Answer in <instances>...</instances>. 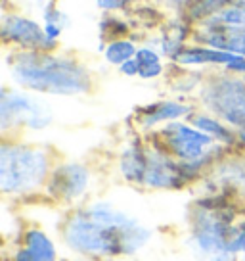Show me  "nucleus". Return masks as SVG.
I'll use <instances>...</instances> for the list:
<instances>
[{
	"label": "nucleus",
	"instance_id": "cd10ccee",
	"mask_svg": "<svg viewBox=\"0 0 245 261\" xmlns=\"http://www.w3.org/2000/svg\"><path fill=\"white\" fill-rule=\"evenodd\" d=\"M243 79H245V77H243Z\"/></svg>",
	"mask_w": 245,
	"mask_h": 261
},
{
	"label": "nucleus",
	"instance_id": "b1692460",
	"mask_svg": "<svg viewBox=\"0 0 245 261\" xmlns=\"http://www.w3.org/2000/svg\"><path fill=\"white\" fill-rule=\"evenodd\" d=\"M129 0H98V6L104 10H119L127 4Z\"/></svg>",
	"mask_w": 245,
	"mask_h": 261
},
{
	"label": "nucleus",
	"instance_id": "423d86ee",
	"mask_svg": "<svg viewBox=\"0 0 245 261\" xmlns=\"http://www.w3.org/2000/svg\"><path fill=\"white\" fill-rule=\"evenodd\" d=\"M201 102L221 121L245 130V79L212 77L201 89Z\"/></svg>",
	"mask_w": 245,
	"mask_h": 261
},
{
	"label": "nucleus",
	"instance_id": "bb28decb",
	"mask_svg": "<svg viewBox=\"0 0 245 261\" xmlns=\"http://www.w3.org/2000/svg\"><path fill=\"white\" fill-rule=\"evenodd\" d=\"M237 137H239V140L245 144V130H239V135H237Z\"/></svg>",
	"mask_w": 245,
	"mask_h": 261
},
{
	"label": "nucleus",
	"instance_id": "6ab92c4d",
	"mask_svg": "<svg viewBox=\"0 0 245 261\" xmlns=\"http://www.w3.org/2000/svg\"><path fill=\"white\" fill-rule=\"evenodd\" d=\"M219 179L245 196V160H236V162H230L224 167H221Z\"/></svg>",
	"mask_w": 245,
	"mask_h": 261
},
{
	"label": "nucleus",
	"instance_id": "aec40b11",
	"mask_svg": "<svg viewBox=\"0 0 245 261\" xmlns=\"http://www.w3.org/2000/svg\"><path fill=\"white\" fill-rule=\"evenodd\" d=\"M136 52H138V48L131 41L119 39V41H113L107 44L106 50H104V56H106V60L109 64L122 65L125 62H129V60H132V58L136 56Z\"/></svg>",
	"mask_w": 245,
	"mask_h": 261
},
{
	"label": "nucleus",
	"instance_id": "ddd939ff",
	"mask_svg": "<svg viewBox=\"0 0 245 261\" xmlns=\"http://www.w3.org/2000/svg\"><path fill=\"white\" fill-rule=\"evenodd\" d=\"M237 60H241V56L211 46H184L174 58V62L180 65H230Z\"/></svg>",
	"mask_w": 245,
	"mask_h": 261
},
{
	"label": "nucleus",
	"instance_id": "9d476101",
	"mask_svg": "<svg viewBox=\"0 0 245 261\" xmlns=\"http://www.w3.org/2000/svg\"><path fill=\"white\" fill-rule=\"evenodd\" d=\"M90 180L88 169L81 163H66L59 165L52 173L48 182V192L57 200H75L82 196Z\"/></svg>",
	"mask_w": 245,
	"mask_h": 261
},
{
	"label": "nucleus",
	"instance_id": "a878e982",
	"mask_svg": "<svg viewBox=\"0 0 245 261\" xmlns=\"http://www.w3.org/2000/svg\"><path fill=\"white\" fill-rule=\"evenodd\" d=\"M207 261H234V253H219L212 259H207Z\"/></svg>",
	"mask_w": 245,
	"mask_h": 261
},
{
	"label": "nucleus",
	"instance_id": "7ed1b4c3",
	"mask_svg": "<svg viewBox=\"0 0 245 261\" xmlns=\"http://www.w3.org/2000/svg\"><path fill=\"white\" fill-rule=\"evenodd\" d=\"M48 155L21 144L0 148V187L6 194H23L41 187L48 175Z\"/></svg>",
	"mask_w": 245,
	"mask_h": 261
},
{
	"label": "nucleus",
	"instance_id": "393cba45",
	"mask_svg": "<svg viewBox=\"0 0 245 261\" xmlns=\"http://www.w3.org/2000/svg\"><path fill=\"white\" fill-rule=\"evenodd\" d=\"M169 4H171L172 8H178V10L186 8V6L192 10L197 4V0H169Z\"/></svg>",
	"mask_w": 245,
	"mask_h": 261
},
{
	"label": "nucleus",
	"instance_id": "f03ea898",
	"mask_svg": "<svg viewBox=\"0 0 245 261\" xmlns=\"http://www.w3.org/2000/svg\"><path fill=\"white\" fill-rule=\"evenodd\" d=\"M12 79L29 90L75 96L84 94L92 87L88 71L79 62L69 58H57L42 50H25L10 58Z\"/></svg>",
	"mask_w": 245,
	"mask_h": 261
},
{
	"label": "nucleus",
	"instance_id": "f3484780",
	"mask_svg": "<svg viewBox=\"0 0 245 261\" xmlns=\"http://www.w3.org/2000/svg\"><path fill=\"white\" fill-rule=\"evenodd\" d=\"M192 125L196 127V129L203 130L205 135H209L211 139H215L219 144H232L236 137H234V133L230 130V127L224 125V121H221L219 117H215V115H192Z\"/></svg>",
	"mask_w": 245,
	"mask_h": 261
},
{
	"label": "nucleus",
	"instance_id": "f8f14e48",
	"mask_svg": "<svg viewBox=\"0 0 245 261\" xmlns=\"http://www.w3.org/2000/svg\"><path fill=\"white\" fill-rule=\"evenodd\" d=\"M192 110L186 104H178V102H156V104H149L146 108H140L136 112V121L140 123V127L144 129H151L159 123H172L188 115Z\"/></svg>",
	"mask_w": 245,
	"mask_h": 261
},
{
	"label": "nucleus",
	"instance_id": "9b49d317",
	"mask_svg": "<svg viewBox=\"0 0 245 261\" xmlns=\"http://www.w3.org/2000/svg\"><path fill=\"white\" fill-rule=\"evenodd\" d=\"M199 33V31H197ZM196 39L205 46L219 48L230 54L245 58V29H217V27H203Z\"/></svg>",
	"mask_w": 245,
	"mask_h": 261
},
{
	"label": "nucleus",
	"instance_id": "6e6552de",
	"mask_svg": "<svg viewBox=\"0 0 245 261\" xmlns=\"http://www.w3.org/2000/svg\"><path fill=\"white\" fill-rule=\"evenodd\" d=\"M196 177V171L174 160L161 148H146V171L142 187L147 188H180L190 179Z\"/></svg>",
	"mask_w": 245,
	"mask_h": 261
},
{
	"label": "nucleus",
	"instance_id": "a211bd4d",
	"mask_svg": "<svg viewBox=\"0 0 245 261\" xmlns=\"http://www.w3.org/2000/svg\"><path fill=\"white\" fill-rule=\"evenodd\" d=\"M134 60L138 64V77L142 79H154L163 73L161 58L154 48H138Z\"/></svg>",
	"mask_w": 245,
	"mask_h": 261
},
{
	"label": "nucleus",
	"instance_id": "412c9836",
	"mask_svg": "<svg viewBox=\"0 0 245 261\" xmlns=\"http://www.w3.org/2000/svg\"><path fill=\"white\" fill-rule=\"evenodd\" d=\"M237 0H197V4L194 8L190 10V16L194 17V19H209L212 14H217V12H221L222 8H226L230 4H234Z\"/></svg>",
	"mask_w": 245,
	"mask_h": 261
},
{
	"label": "nucleus",
	"instance_id": "f257e3e1",
	"mask_svg": "<svg viewBox=\"0 0 245 261\" xmlns=\"http://www.w3.org/2000/svg\"><path fill=\"white\" fill-rule=\"evenodd\" d=\"M64 238L73 252L86 257H122L142 250L151 230L122 210L98 202L67 219Z\"/></svg>",
	"mask_w": 245,
	"mask_h": 261
},
{
	"label": "nucleus",
	"instance_id": "0eeeda50",
	"mask_svg": "<svg viewBox=\"0 0 245 261\" xmlns=\"http://www.w3.org/2000/svg\"><path fill=\"white\" fill-rule=\"evenodd\" d=\"M52 123V114L44 104L23 92L2 90L0 98V125L6 130L10 127H29V129H44Z\"/></svg>",
	"mask_w": 245,
	"mask_h": 261
},
{
	"label": "nucleus",
	"instance_id": "5701e85b",
	"mask_svg": "<svg viewBox=\"0 0 245 261\" xmlns=\"http://www.w3.org/2000/svg\"><path fill=\"white\" fill-rule=\"evenodd\" d=\"M119 71L122 75H127V77H134V75H138V64H136V60L132 58L129 62H125L122 65H119Z\"/></svg>",
	"mask_w": 245,
	"mask_h": 261
},
{
	"label": "nucleus",
	"instance_id": "20e7f679",
	"mask_svg": "<svg viewBox=\"0 0 245 261\" xmlns=\"http://www.w3.org/2000/svg\"><path fill=\"white\" fill-rule=\"evenodd\" d=\"M157 139L161 150H165L184 165L192 167L196 173L201 167L209 165L221 152L219 142L209 135H205L203 130L178 121L167 123L165 127H161L157 130Z\"/></svg>",
	"mask_w": 245,
	"mask_h": 261
},
{
	"label": "nucleus",
	"instance_id": "2eb2a0df",
	"mask_svg": "<svg viewBox=\"0 0 245 261\" xmlns=\"http://www.w3.org/2000/svg\"><path fill=\"white\" fill-rule=\"evenodd\" d=\"M119 167H121L122 177L129 182L142 185L144 171H146V148L142 146L138 140H132L131 144H127L122 150Z\"/></svg>",
	"mask_w": 245,
	"mask_h": 261
},
{
	"label": "nucleus",
	"instance_id": "1a4fd4ad",
	"mask_svg": "<svg viewBox=\"0 0 245 261\" xmlns=\"http://www.w3.org/2000/svg\"><path fill=\"white\" fill-rule=\"evenodd\" d=\"M2 37L23 50H52L56 42L50 41L41 25L23 16H8L2 21Z\"/></svg>",
	"mask_w": 245,
	"mask_h": 261
},
{
	"label": "nucleus",
	"instance_id": "4468645a",
	"mask_svg": "<svg viewBox=\"0 0 245 261\" xmlns=\"http://www.w3.org/2000/svg\"><path fill=\"white\" fill-rule=\"evenodd\" d=\"M14 261H56V248L42 230H27L23 246L14 255Z\"/></svg>",
	"mask_w": 245,
	"mask_h": 261
},
{
	"label": "nucleus",
	"instance_id": "dca6fc26",
	"mask_svg": "<svg viewBox=\"0 0 245 261\" xmlns=\"http://www.w3.org/2000/svg\"><path fill=\"white\" fill-rule=\"evenodd\" d=\"M203 27H217V29H245V0H237L221 12L212 14L209 19L201 21Z\"/></svg>",
	"mask_w": 245,
	"mask_h": 261
},
{
	"label": "nucleus",
	"instance_id": "4be33fe9",
	"mask_svg": "<svg viewBox=\"0 0 245 261\" xmlns=\"http://www.w3.org/2000/svg\"><path fill=\"white\" fill-rule=\"evenodd\" d=\"M228 253H245V219L232 227L228 238Z\"/></svg>",
	"mask_w": 245,
	"mask_h": 261
},
{
	"label": "nucleus",
	"instance_id": "39448f33",
	"mask_svg": "<svg viewBox=\"0 0 245 261\" xmlns=\"http://www.w3.org/2000/svg\"><path fill=\"white\" fill-rule=\"evenodd\" d=\"M232 213L217 204L197 202L190 213V240L203 253H228Z\"/></svg>",
	"mask_w": 245,
	"mask_h": 261
}]
</instances>
